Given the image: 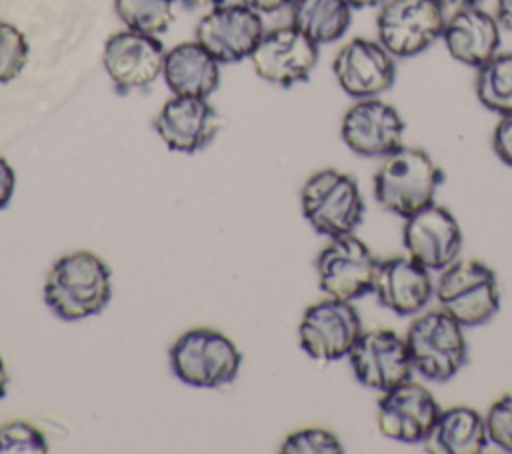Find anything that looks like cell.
Returning <instances> with one entry per match:
<instances>
[{"label": "cell", "mask_w": 512, "mask_h": 454, "mask_svg": "<svg viewBox=\"0 0 512 454\" xmlns=\"http://www.w3.org/2000/svg\"><path fill=\"white\" fill-rule=\"evenodd\" d=\"M112 296L108 264L78 250L58 258L44 282V302L62 320L76 322L100 314Z\"/></svg>", "instance_id": "1"}, {"label": "cell", "mask_w": 512, "mask_h": 454, "mask_svg": "<svg viewBox=\"0 0 512 454\" xmlns=\"http://www.w3.org/2000/svg\"><path fill=\"white\" fill-rule=\"evenodd\" d=\"M442 182L444 172L426 150L402 144L382 158L374 174V198L384 210L408 218L434 202Z\"/></svg>", "instance_id": "2"}, {"label": "cell", "mask_w": 512, "mask_h": 454, "mask_svg": "<svg viewBox=\"0 0 512 454\" xmlns=\"http://www.w3.org/2000/svg\"><path fill=\"white\" fill-rule=\"evenodd\" d=\"M404 340L412 368L426 380L448 382L468 362L464 326L442 308L420 314L410 324Z\"/></svg>", "instance_id": "3"}, {"label": "cell", "mask_w": 512, "mask_h": 454, "mask_svg": "<svg viewBox=\"0 0 512 454\" xmlns=\"http://www.w3.org/2000/svg\"><path fill=\"white\" fill-rule=\"evenodd\" d=\"M302 214L322 236L352 234L364 218V198L358 182L336 168L314 172L300 192Z\"/></svg>", "instance_id": "4"}, {"label": "cell", "mask_w": 512, "mask_h": 454, "mask_svg": "<svg viewBox=\"0 0 512 454\" xmlns=\"http://www.w3.org/2000/svg\"><path fill=\"white\" fill-rule=\"evenodd\" d=\"M242 354L236 344L212 328H192L170 348L174 376L194 388H222L236 380Z\"/></svg>", "instance_id": "5"}, {"label": "cell", "mask_w": 512, "mask_h": 454, "mask_svg": "<svg viewBox=\"0 0 512 454\" xmlns=\"http://www.w3.org/2000/svg\"><path fill=\"white\" fill-rule=\"evenodd\" d=\"M434 296L440 308L464 328L488 322L500 310V286L494 270L480 260H454L442 270Z\"/></svg>", "instance_id": "6"}, {"label": "cell", "mask_w": 512, "mask_h": 454, "mask_svg": "<svg viewBox=\"0 0 512 454\" xmlns=\"http://www.w3.org/2000/svg\"><path fill=\"white\" fill-rule=\"evenodd\" d=\"M444 22L438 0H386L376 16V34L394 58H412L442 36Z\"/></svg>", "instance_id": "7"}, {"label": "cell", "mask_w": 512, "mask_h": 454, "mask_svg": "<svg viewBox=\"0 0 512 454\" xmlns=\"http://www.w3.org/2000/svg\"><path fill=\"white\" fill-rule=\"evenodd\" d=\"M378 260L364 240L352 234L332 238L316 258L320 290L338 300H358L374 290Z\"/></svg>", "instance_id": "8"}, {"label": "cell", "mask_w": 512, "mask_h": 454, "mask_svg": "<svg viewBox=\"0 0 512 454\" xmlns=\"http://www.w3.org/2000/svg\"><path fill=\"white\" fill-rule=\"evenodd\" d=\"M360 334L362 320L354 304L330 296L308 306L298 326L300 348L320 362L348 356Z\"/></svg>", "instance_id": "9"}, {"label": "cell", "mask_w": 512, "mask_h": 454, "mask_svg": "<svg viewBox=\"0 0 512 454\" xmlns=\"http://www.w3.org/2000/svg\"><path fill=\"white\" fill-rule=\"evenodd\" d=\"M164 46L154 34L122 30L112 34L102 52L104 70L118 94L144 90L164 70Z\"/></svg>", "instance_id": "10"}, {"label": "cell", "mask_w": 512, "mask_h": 454, "mask_svg": "<svg viewBox=\"0 0 512 454\" xmlns=\"http://www.w3.org/2000/svg\"><path fill=\"white\" fill-rule=\"evenodd\" d=\"M354 378L372 390L386 392L412 378L406 340L390 328L362 330L348 354Z\"/></svg>", "instance_id": "11"}, {"label": "cell", "mask_w": 512, "mask_h": 454, "mask_svg": "<svg viewBox=\"0 0 512 454\" xmlns=\"http://www.w3.org/2000/svg\"><path fill=\"white\" fill-rule=\"evenodd\" d=\"M262 36L264 24L260 12L242 2L212 6L196 24V42L220 64L250 58Z\"/></svg>", "instance_id": "12"}, {"label": "cell", "mask_w": 512, "mask_h": 454, "mask_svg": "<svg viewBox=\"0 0 512 454\" xmlns=\"http://www.w3.org/2000/svg\"><path fill=\"white\" fill-rule=\"evenodd\" d=\"M402 244L406 254L430 272H442L460 254L464 236L456 216L432 202L416 214L404 218Z\"/></svg>", "instance_id": "13"}, {"label": "cell", "mask_w": 512, "mask_h": 454, "mask_svg": "<svg viewBox=\"0 0 512 454\" xmlns=\"http://www.w3.org/2000/svg\"><path fill=\"white\" fill-rule=\"evenodd\" d=\"M318 56V44L290 24L264 32L250 60L262 80L288 88L310 78Z\"/></svg>", "instance_id": "14"}, {"label": "cell", "mask_w": 512, "mask_h": 454, "mask_svg": "<svg viewBox=\"0 0 512 454\" xmlns=\"http://www.w3.org/2000/svg\"><path fill=\"white\" fill-rule=\"evenodd\" d=\"M404 118L380 96L356 100L344 114L340 136L358 156L384 158L404 144Z\"/></svg>", "instance_id": "15"}, {"label": "cell", "mask_w": 512, "mask_h": 454, "mask_svg": "<svg viewBox=\"0 0 512 454\" xmlns=\"http://www.w3.org/2000/svg\"><path fill=\"white\" fill-rule=\"evenodd\" d=\"M332 72L338 86L354 100L374 98L392 88L396 58L378 40L358 36L336 52Z\"/></svg>", "instance_id": "16"}, {"label": "cell", "mask_w": 512, "mask_h": 454, "mask_svg": "<svg viewBox=\"0 0 512 454\" xmlns=\"http://www.w3.org/2000/svg\"><path fill=\"white\" fill-rule=\"evenodd\" d=\"M440 406L432 392L412 378L382 392L378 400L380 432L402 444H422L430 434Z\"/></svg>", "instance_id": "17"}, {"label": "cell", "mask_w": 512, "mask_h": 454, "mask_svg": "<svg viewBox=\"0 0 512 454\" xmlns=\"http://www.w3.org/2000/svg\"><path fill=\"white\" fill-rule=\"evenodd\" d=\"M154 130L170 150L194 154L214 140L220 116L206 98L174 96L158 112Z\"/></svg>", "instance_id": "18"}, {"label": "cell", "mask_w": 512, "mask_h": 454, "mask_svg": "<svg viewBox=\"0 0 512 454\" xmlns=\"http://www.w3.org/2000/svg\"><path fill=\"white\" fill-rule=\"evenodd\" d=\"M500 30L496 16L478 4L450 12L440 38L456 62L478 68L500 52Z\"/></svg>", "instance_id": "19"}, {"label": "cell", "mask_w": 512, "mask_h": 454, "mask_svg": "<svg viewBox=\"0 0 512 454\" xmlns=\"http://www.w3.org/2000/svg\"><path fill=\"white\" fill-rule=\"evenodd\" d=\"M372 292L390 312L412 316L432 300L434 284L430 270L406 254L378 260Z\"/></svg>", "instance_id": "20"}, {"label": "cell", "mask_w": 512, "mask_h": 454, "mask_svg": "<svg viewBox=\"0 0 512 454\" xmlns=\"http://www.w3.org/2000/svg\"><path fill=\"white\" fill-rule=\"evenodd\" d=\"M162 76L174 96L208 98L220 84V62L200 42H182L166 52Z\"/></svg>", "instance_id": "21"}, {"label": "cell", "mask_w": 512, "mask_h": 454, "mask_svg": "<svg viewBox=\"0 0 512 454\" xmlns=\"http://www.w3.org/2000/svg\"><path fill=\"white\" fill-rule=\"evenodd\" d=\"M484 416L470 406L440 408L438 418L422 442L432 454H480L488 444Z\"/></svg>", "instance_id": "22"}, {"label": "cell", "mask_w": 512, "mask_h": 454, "mask_svg": "<svg viewBox=\"0 0 512 454\" xmlns=\"http://www.w3.org/2000/svg\"><path fill=\"white\" fill-rule=\"evenodd\" d=\"M352 10L346 0H292L290 24L318 46L332 44L348 32Z\"/></svg>", "instance_id": "23"}, {"label": "cell", "mask_w": 512, "mask_h": 454, "mask_svg": "<svg viewBox=\"0 0 512 454\" xmlns=\"http://www.w3.org/2000/svg\"><path fill=\"white\" fill-rule=\"evenodd\" d=\"M476 98L496 114L512 112V52H498L476 68Z\"/></svg>", "instance_id": "24"}, {"label": "cell", "mask_w": 512, "mask_h": 454, "mask_svg": "<svg viewBox=\"0 0 512 454\" xmlns=\"http://www.w3.org/2000/svg\"><path fill=\"white\" fill-rule=\"evenodd\" d=\"M174 0H114V10L126 28L144 34H162L170 28Z\"/></svg>", "instance_id": "25"}, {"label": "cell", "mask_w": 512, "mask_h": 454, "mask_svg": "<svg viewBox=\"0 0 512 454\" xmlns=\"http://www.w3.org/2000/svg\"><path fill=\"white\" fill-rule=\"evenodd\" d=\"M28 40L10 22L0 20V84L20 76L28 62Z\"/></svg>", "instance_id": "26"}, {"label": "cell", "mask_w": 512, "mask_h": 454, "mask_svg": "<svg viewBox=\"0 0 512 454\" xmlns=\"http://www.w3.org/2000/svg\"><path fill=\"white\" fill-rule=\"evenodd\" d=\"M282 454H342L340 438L326 428H302L286 436L280 446Z\"/></svg>", "instance_id": "27"}, {"label": "cell", "mask_w": 512, "mask_h": 454, "mask_svg": "<svg viewBox=\"0 0 512 454\" xmlns=\"http://www.w3.org/2000/svg\"><path fill=\"white\" fill-rule=\"evenodd\" d=\"M46 454L48 452V440L30 422L14 420L4 426H0V454Z\"/></svg>", "instance_id": "28"}, {"label": "cell", "mask_w": 512, "mask_h": 454, "mask_svg": "<svg viewBox=\"0 0 512 454\" xmlns=\"http://www.w3.org/2000/svg\"><path fill=\"white\" fill-rule=\"evenodd\" d=\"M488 440L504 452H512V394L500 396L484 414Z\"/></svg>", "instance_id": "29"}, {"label": "cell", "mask_w": 512, "mask_h": 454, "mask_svg": "<svg viewBox=\"0 0 512 454\" xmlns=\"http://www.w3.org/2000/svg\"><path fill=\"white\" fill-rule=\"evenodd\" d=\"M492 148L504 164L512 166V112L500 114L492 132Z\"/></svg>", "instance_id": "30"}, {"label": "cell", "mask_w": 512, "mask_h": 454, "mask_svg": "<svg viewBox=\"0 0 512 454\" xmlns=\"http://www.w3.org/2000/svg\"><path fill=\"white\" fill-rule=\"evenodd\" d=\"M14 186H16V176L12 166L8 164V160H4L0 156V210L8 206V202L12 200L14 194Z\"/></svg>", "instance_id": "31"}, {"label": "cell", "mask_w": 512, "mask_h": 454, "mask_svg": "<svg viewBox=\"0 0 512 454\" xmlns=\"http://www.w3.org/2000/svg\"><path fill=\"white\" fill-rule=\"evenodd\" d=\"M292 0H242V4L254 8L256 12H264V14H274L286 6H290Z\"/></svg>", "instance_id": "32"}, {"label": "cell", "mask_w": 512, "mask_h": 454, "mask_svg": "<svg viewBox=\"0 0 512 454\" xmlns=\"http://www.w3.org/2000/svg\"><path fill=\"white\" fill-rule=\"evenodd\" d=\"M496 20L498 24L512 32V0H496Z\"/></svg>", "instance_id": "33"}, {"label": "cell", "mask_w": 512, "mask_h": 454, "mask_svg": "<svg viewBox=\"0 0 512 454\" xmlns=\"http://www.w3.org/2000/svg\"><path fill=\"white\" fill-rule=\"evenodd\" d=\"M440 6L444 8L446 16L454 10H460V8H468V6H478L482 0H438Z\"/></svg>", "instance_id": "34"}, {"label": "cell", "mask_w": 512, "mask_h": 454, "mask_svg": "<svg viewBox=\"0 0 512 454\" xmlns=\"http://www.w3.org/2000/svg\"><path fill=\"white\" fill-rule=\"evenodd\" d=\"M184 8L188 10H194V8H206V6H218L222 4L224 0H180Z\"/></svg>", "instance_id": "35"}, {"label": "cell", "mask_w": 512, "mask_h": 454, "mask_svg": "<svg viewBox=\"0 0 512 454\" xmlns=\"http://www.w3.org/2000/svg\"><path fill=\"white\" fill-rule=\"evenodd\" d=\"M354 10H362V8H374L384 4L386 0H346Z\"/></svg>", "instance_id": "36"}, {"label": "cell", "mask_w": 512, "mask_h": 454, "mask_svg": "<svg viewBox=\"0 0 512 454\" xmlns=\"http://www.w3.org/2000/svg\"><path fill=\"white\" fill-rule=\"evenodd\" d=\"M6 390H8V370H6L4 360L0 356V400L6 396Z\"/></svg>", "instance_id": "37"}]
</instances>
